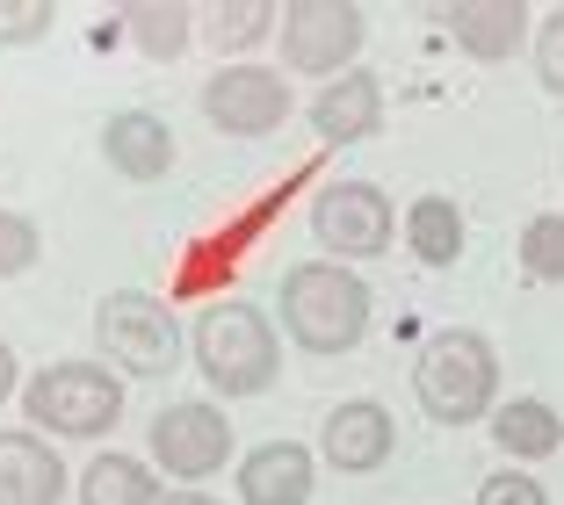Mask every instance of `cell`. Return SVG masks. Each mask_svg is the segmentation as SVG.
Returning <instances> with one entry per match:
<instances>
[{
	"mask_svg": "<svg viewBox=\"0 0 564 505\" xmlns=\"http://www.w3.org/2000/svg\"><path fill=\"white\" fill-rule=\"evenodd\" d=\"M275 310L304 354H355L369 332V282L340 261H297L282 267Z\"/></svg>",
	"mask_w": 564,
	"mask_h": 505,
	"instance_id": "6da1fadb",
	"label": "cell"
},
{
	"mask_svg": "<svg viewBox=\"0 0 564 505\" xmlns=\"http://www.w3.org/2000/svg\"><path fill=\"white\" fill-rule=\"evenodd\" d=\"M188 354H196L203 383L217 397H261L282 375V347L268 310L247 304V296H225V304H203L196 326H188Z\"/></svg>",
	"mask_w": 564,
	"mask_h": 505,
	"instance_id": "7a4b0ae2",
	"label": "cell"
},
{
	"mask_svg": "<svg viewBox=\"0 0 564 505\" xmlns=\"http://www.w3.org/2000/svg\"><path fill=\"white\" fill-rule=\"evenodd\" d=\"M413 397L434 426H478L499 405V354L478 326H448L420 347L413 361Z\"/></svg>",
	"mask_w": 564,
	"mask_h": 505,
	"instance_id": "3957f363",
	"label": "cell"
},
{
	"mask_svg": "<svg viewBox=\"0 0 564 505\" xmlns=\"http://www.w3.org/2000/svg\"><path fill=\"white\" fill-rule=\"evenodd\" d=\"M22 411L51 440H101L123 419V375L109 361H51V369L30 375Z\"/></svg>",
	"mask_w": 564,
	"mask_h": 505,
	"instance_id": "277c9868",
	"label": "cell"
},
{
	"mask_svg": "<svg viewBox=\"0 0 564 505\" xmlns=\"http://www.w3.org/2000/svg\"><path fill=\"white\" fill-rule=\"evenodd\" d=\"M95 347L117 375H174L188 332L166 310V296L117 289V296H101V310H95Z\"/></svg>",
	"mask_w": 564,
	"mask_h": 505,
	"instance_id": "5b68a950",
	"label": "cell"
},
{
	"mask_svg": "<svg viewBox=\"0 0 564 505\" xmlns=\"http://www.w3.org/2000/svg\"><path fill=\"white\" fill-rule=\"evenodd\" d=\"M145 448H152V462H160V476H174L182 491H196L203 476H217L225 462H232V411L203 405V397H182V405L152 411Z\"/></svg>",
	"mask_w": 564,
	"mask_h": 505,
	"instance_id": "8992f818",
	"label": "cell"
},
{
	"mask_svg": "<svg viewBox=\"0 0 564 505\" xmlns=\"http://www.w3.org/2000/svg\"><path fill=\"white\" fill-rule=\"evenodd\" d=\"M391 231H399V217H391V196H383L377 180H326L312 196V239L340 267L391 253Z\"/></svg>",
	"mask_w": 564,
	"mask_h": 505,
	"instance_id": "52a82bcc",
	"label": "cell"
},
{
	"mask_svg": "<svg viewBox=\"0 0 564 505\" xmlns=\"http://www.w3.org/2000/svg\"><path fill=\"white\" fill-rule=\"evenodd\" d=\"M369 22L362 8H348V0H297V8H282V66L290 73H312V80H340V73H355V51H362Z\"/></svg>",
	"mask_w": 564,
	"mask_h": 505,
	"instance_id": "ba28073f",
	"label": "cell"
},
{
	"mask_svg": "<svg viewBox=\"0 0 564 505\" xmlns=\"http://www.w3.org/2000/svg\"><path fill=\"white\" fill-rule=\"evenodd\" d=\"M203 116L225 138H268L290 123V87L268 66H217L203 80Z\"/></svg>",
	"mask_w": 564,
	"mask_h": 505,
	"instance_id": "9c48e42d",
	"label": "cell"
},
{
	"mask_svg": "<svg viewBox=\"0 0 564 505\" xmlns=\"http://www.w3.org/2000/svg\"><path fill=\"white\" fill-rule=\"evenodd\" d=\"M391 448H399V433H391V411H383L377 397H348V405H333L326 426H318V455H326L340 476L383 470Z\"/></svg>",
	"mask_w": 564,
	"mask_h": 505,
	"instance_id": "30bf717a",
	"label": "cell"
},
{
	"mask_svg": "<svg viewBox=\"0 0 564 505\" xmlns=\"http://www.w3.org/2000/svg\"><path fill=\"white\" fill-rule=\"evenodd\" d=\"M312 131H318V145H333V152H348V145H369V138L383 131V80L377 73H340V80H326L312 95Z\"/></svg>",
	"mask_w": 564,
	"mask_h": 505,
	"instance_id": "8fae6325",
	"label": "cell"
},
{
	"mask_svg": "<svg viewBox=\"0 0 564 505\" xmlns=\"http://www.w3.org/2000/svg\"><path fill=\"white\" fill-rule=\"evenodd\" d=\"M318 491V455L304 440H261L239 462V505H312Z\"/></svg>",
	"mask_w": 564,
	"mask_h": 505,
	"instance_id": "7c38bea8",
	"label": "cell"
},
{
	"mask_svg": "<svg viewBox=\"0 0 564 505\" xmlns=\"http://www.w3.org/2000/svg\"><path fill=\"white\" fill-rule=\"evenodd\" d=\"M66 498V462L36 426L0 433V505H58Z\"/></svg>",
	"mask_w": 564,
	"mask_h": 505,
	"instance_id": "4fadbf2b",
	"label": "cell"
},
{
	"mask_svg": "<svg viewBox=\"0 0 564 505\" xmlns=\"http://www.w3.org/2000/svg\"><path fill=\"white\" fill-rule=\"evenodd\" d=\"M448 36H456V51H470L478 66H507L535 36V22L514 0H464V8H448Z\"/></svg>",
	"mask_w": 564,
	"mask_h": 505,
	"instance_id": "5bb4252c",
	"label": "cell"
},
{
	"mask_svg": "<svg viewBox=\"0 0 564 505\" xmlns=\"http://www.w3.org/2000/svg\"><path fill=\"white\" fill-rule=\"evenodd\" d=\"M101 160L117 166L123 180H166L174 166V131L152 109H117L101 123Z\"/></svg>",
	"mask_w": 564,
	"mask_h": 505,
	"instance_id": "9a60e30c",
	"label": "cell"
},
{
	"mask_svg": "<svg viewBox=\"0 0 564 505\" xmlns=\"http://www.w3.org/2000/svg\"><path fill=\"white\" fill-rule=\"evenodd\" d=\"M492 448L514 462H550L564 448V419L557 405H543V397H507V405H492Z\"/></svg>",
	"mask_w": 564,
	"mask_h": 505,
	"instance_id": "2e32d148",
	"label": "cell"
},
{
	"mask_svg": "<svg viewBox=\"0 0 564 505\" xmlns=\"http://www.w3.org/2000/svg\"><path fill=\"white\" fill-rule=\"evenodd\" d=\"M123 44L138 58H152V66H174L196 44V8H182V0H138V8H123Z\"/></svg>",
	"mask_w": 564,
	"mask_h": 505,
	"instance_id": "e0dca14e",
	"label": "cell"
},
{
	"mask_svg": "<svg viewBox=\"0 0 564 505\" xmlns=\"http://www.w3.org/2000/svg\"><path fill=\"white\" fill-rule=\"evenodd\" d=\"M399 239L413 245L420 267H456L464 261V210H456L448 196H420L413 210L399 217Z\"/></svg>",
	"mask_w": 564,
	"mask_h": 505,
	"instance_id": "ac0fdd59",
	"label": "cell"
},
{
	"mask_svg": "<svg viewBox=\"0 0 564 505\" xmlns=\"http://www.w3.org/2000/svg\"><path fill=\"white\" fill-rule=\"evenodd\" d=\"M80 505H160V476H152L138 455L101 448V455L80 470Z\"/></svg>",
	"mask_w": 564,
	"mask_h": 505,
	"instance_id": "d6986e66",
	"label": "cell"
},
{
	"mask_svg": "<svg viewBox=\"0 0 564 505\" xmlns=\"http://www.w3.org/2000/svg\"><path fill=\"white\" fill-rule=\"evenodd\" d=\"M268 30H282L268 0H225V8H203L196 15V36L210 51H247V44H261Z\"/></svg>",
	"mask_w": 564,
	"mask_h": 505,
	"instance_id": "ffe728a7",
	"label": "cell"
},
{
	"mask_svg": "<svg viewBox=\"0 0 564 505\" xmlns=\"http://www.w3.org/2000/svg\"><path fill=\"white\" fill-rule=\"evenodd\" d=\"M521 275L564 282V210H535L529 224H521Z\"/></svg>",
	"mask_w": 564,
	"mask_h": 505,
	"instance_id": "44dd1931",
	"label": "cell"
},
{
	"mask_svg": "<svg viewBox=\"0 0 564 505\" xmlns=\"http://www.w3.org/2000/svg\"><path fill=\"white\" fill-rule=\"evenodd\" d=\"M36 253H44V231H36V217L0 210V282L30 275V267H36Z\"/></svg>",
	"mask_w": 564,
	"mask_h": 505,
	"instance_id": "7402d4cb",
	"label": "cell"
},
{
	"mask_svg": "<svg viewBox=\"0 0 564 505\" xmlns=\"http://www.w3.org/2000/svg\"><path fill=\"white\" fill-rule=\"evenodd\" d=\"M529 51H535V80H543V95H564V8L535 22Z\"/></svg>",
	"mask_w": 564,
	"mask_h": 505,
	"instance_id": "603a6c76",
	"label": "cell"
},
{
	"mask_svg": "<svg viewBox=\"0 0 564 505\" xmlns=\"http://www.w3.org/2000/svg\"><path fill=\"white\" fill-rule=\"evenodd\" d=\"M51 22H58V15H51L44 0H0V44H8V51H15V44H44Z\"/></svg>",
	"mask_w": 564,
	"mask_h": 505,
	"instance_id": "cb8c5ba5",
	"label": "cell"
},
{
	"mask_svg": "<svg viewBox=\"0 0 564 505\" xmlns=\"http://www.w3.org/2000/svg\"><path fill=\"white\" fill-rule=\"evenodd\" d=\"M478 505H550V498H543V484H535L529 470H492L478 484Z\"/></svg>",
	"mask_w": 564,
	"mask_h": 505,
	"instance_id": "d4e9b609",
	"label": "cell"
},
{
	"mask_svg": "<svg viewBox=\"0 0 564 505\" xmlns=\"http://www.w3.org/2000/svg\"><path fill=\"white\" fill-rule=\"evenodd\" d=\"M8 397H15V347L0 340V405H8Z\"/></svg>",
	"mask_w": 564,
	"mask_h": 505,
	"instance_id": "484cf974",
	"label": "cell"
},
{
	"mask_svg": "<svg viewBox=\"0 0 564 505\" xmlns=\"http://www.w3.org/2000/svg\"><path fill=\"white\" fill-rule=\"evenodd\" d=\"M160 505H217L210 491H174V498H160Z\"/></svg>",
	"mask_w": 564,
	"mask_h": 505,
	"instance_id": "4316f807",
	"label": "cell"
}]
</instances>
